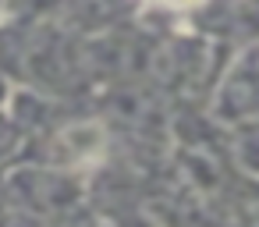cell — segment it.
<instances>
[{
  "label": "cell",
  "mask_w": 259,
  "mask_h": 227,
  "mask_svg": "<svg viewBox=\"0 0 259 227\" xmlns=\"http://www.w3.org/2000/svg\"><path fill=\"white\" fill-rule=\"evenodd\" d=\"M160 4H167V8H192V4H199V0H160Z\"/></svg>",
  "instance_id": "cell-1"
}]
</instances>
